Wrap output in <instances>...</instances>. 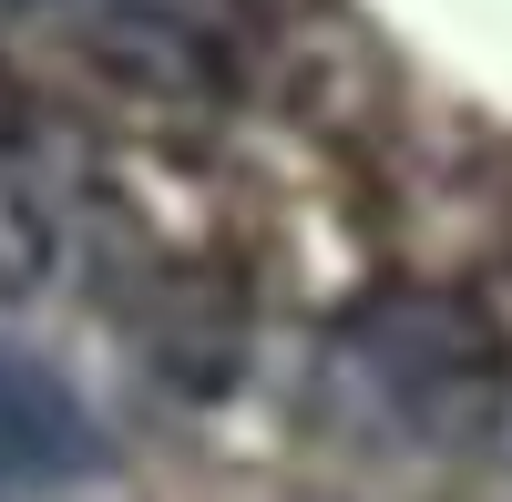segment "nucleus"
<instances>
[{"instance_id": "f257e3e1", "label": "nucleus", "mask_w": 512, "mask_h": 502, "mask_svg": "<svg viewBox=\"0 0 512 502\" xmlns=\"http://www.w3.org/2000/svg\"><path fill=\"white\" fill-rule=\"evenodd\" d=\"M328 359H338L349 390H369L379 421L451 431L472 400H492L502 328H492L482 298H461V287H379V298H359L328 328Z\"/></svg>"}, {"instance_id": "f03ea898", "label": "nucleus", "mask_w": 512, "mask_h": 502, "mask_svg": "<svg viewBox=\"0 0 512 502\" xmlns=\"http://www.w3.org/2000/svg\"><path fill=\"white\" fill-rule=\"evenodd\" d=\"M82 62L103 82H123V93H144V103H175V113L236 93V41L226 31L175 21V11H134V0H103L82 21Z\"/></svg>"}, {"instance_id": "7ed1b4c3", "label": "nucleus", "mask_w": 512, "mask_h": 502, "mask_svg": "<svg viewBox=\"0 0 512 502\" xmlns=\"http://www.w3.org/2000/svg\"><path fill=\"white\" fill-rule=\"evenodd\" d=\"M93 462H103L93 410H82L41 359L0 349V482H72Z\"/></svg>"}, {"instance_id": "20e7f679", "label": "nucleus", "mask_w": 512, "mask_h": 502, "mask_svg": "<svg viewBox=\"0 0 512 502\" xmlns=\"http://www.w3.org/2000/svg\"><path fill=\"white\" fill-rule=\"evenodd\" d=\"M52 257H62V236H52V205H41L11 164H0V298H31V287H52Z\"/></svg>"}]
</instances>
